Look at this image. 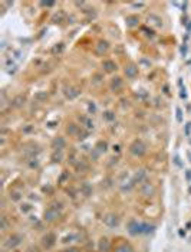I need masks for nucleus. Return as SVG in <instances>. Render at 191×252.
<instances>
[{
  "instance_id": "nucleus-5",
  "label": "nucleus",
  "mask_w": 191,
  "mask_h": 252,
  "mask_svg": "<svg viewBox=\"0 0 191 252\" xmlns=\"http://www.w3.org/2000/svg\"><path fill=\"white\" fill-rule=\"evenodd\" d=\"M53 243H55V236L53 235H48V236H45L43 238V245L46 248H50Z\"/></svg>"
},
{
  "instance_id": "nucleus-6",
  "label": "nucleus",
  "mask_w": 191,
  "mask_h": 252,
  "mask_svg": "<svg viewBox=\"0 0 191 252\" xmlns=\"http://www.w3.org/2000/svg\"><path fill=\"white\" fill-rule=\"evenodd\" d=\"M56 216H58V212H56L55 209H49L48 212L45 213V219H46V221H53Z\"/></svg>"
},
{
  "instance_id": "nucleus-1",
  "label": "nucleus",
  "mask_w": 191,
  "mask_h": 252,
  "mask_svg": "<svg viewBox=\"0 0 191 252\" xmlns=\"http://www.w3.org/2000/svg\"><path fill=\"white\" fill-rule=\"evenodd\" d=\"M155 229L154 225H148V223H139L137 221H131L128 225V232L131 235H138V234H150Z\"/></svg>"
},
{
  "instance_id": "nucleus-14",
  "label": "nucleus",
  "mask_w": 191,
  "mask_h": 252,
  "mask_svg": "<svg viewBox=\"0 0 191 252\" xmlns=\"http://www.w3.org/2000/svg\"><path fill=\"white\" fill-rule=\"evenodd\" d=\"M63 252H79V251L75 249V248H71V249H66V251H63Z\"/></svg>"
},
{
  "instance_id": "nucleus-13",
  "label": "nucleus",
  "mask_w": 191,
  "mask_h": 252,
  "mask_svg": "<svg viewBox=\"0 0 191 252\" xmlns=\"http://www.w3.org/2000/svg\"><path fill=\"white\" fill-rule=\"evenodd\" d=\"M2 229H3V230L6 229V219H5V217L2 219Z\"/></svg>"
},
{
  "instance_id": "nucleus-12",
  "label": "nucleus",
  "mask_w": 191,
  "mask_h": 252,
  "mask_svg": "<svg viewBox=\"0 0 191 252\" xmlns=\"http://www.w3.org/2000/svg\"><path fill=\"white\" fill-rule=\"evenodd\" d=\"M27 252H39V249H37L36 246H32V248H29V249H27Z\"/></svg>"
},
{
  "instance_id": "nucleus-11",
  "label": "nucleus",
  "mask_w": 191,
  "mask_h": 252,
  "mask_svg": "<svg viewBox=\"0 0 191 252\" xmlns=\"http://www.w3.org/2000/svg\"><path fill=\"white\" fill-rule=\"evenodd\" d=\"M118 87H121L119 78H116V81H114V82H112V88H118Z\"/></svg>"
},
{
  "instance_id": "nucleus-7",
  "label": "nucleus",
  "mask_w": 191,
  "mask_h": 252,
  "mask_svg": "<svg viewBox=\"0 0 191 252\" xmlns=\"http://www.w3.org/2000/svg\"><path fill=\"white\" fill-rule=\"evenodd\" d=\"M103 67H105V69H107V71H114V69H116V65L114 63V62H111V61L103 62Z\"/></svg>"
},
{
  "instance_id": "nucleus-3",
  "label": "nucleus",
  "mask_w": 191,
  "mask_h": 252,
  "mask_svg": "<svg viewBox=\"0 0 191 252\" xmlns=\"http://www.w3.org/2000/svg\"><path fill=\"white\" fill-rule=\"evenodd\" d=\"M20 241H22V238H20L19 235H13V236H10L9 241L6 242V246H7V248H14L16 245H19V243H20Z\"/></svg>"
},
{
  "instance_id": "nucleus-10",
  "label": "nucleus",
  "mask_w": 191,
  "mask_h": 252,
  "mask_svg": "<svg viewBox=\"0 0 191 252\" xmlns=\"http://www.w3.org/2000/svg\"><path fill=\"white\" fill-rule=\"evenodd\" d=\"M108 248H109V243H108V241H107V239H102V241H101V249L107 252Z\"/></svg>"
},
{
  "instance_id": "nucleus-9",
  "label": "nucleus",
  "mask_w": 191,
  "mask_h": 252,
  "mask_svg": "<svg viewBox=\"0 0 191 252\" xmlns=\"http://www.w3.org/2000/svg\"><path fill=\"white\" fill-rule=\"evenodd\" d=\"M125 74H127L128 76H134L135 74H137V69H135L134 67H129V68H127V69H125Z\"/></svg>"
},
{
  "instance_id": "nucleus-4",
  "label": "nucleus",
  "mask_w": 191,
  "mask_h": 252,
  "mask_svg": "<svg viewBox=\"0 0 191 252\" xmlns=\"http://www.w3.org/2000/svg\"><path fill=\"white\" fill-rule=\"evenodd\" d=\"M105 223H107L108 226H111V228H115V226H118V223H119V219H118L116 216L109 215V216L105 217Z\"/></svg>"
},
{
  "instance_id": "nucleus-8",
  "label": "nucleus",
  "mask_w": 191,
  "mask_h": 252,
  "mask_svg": "<svg viewBox=\"0 0 191 252\" xmlns=\"http://www.w3.org/2000/svg\"><path fill=\"white\" fill-rule=\"evenodd\" d=\"M116 252H134V251L129 245H121V246H118Z\"/></svg>"
},
{
  "instance_id": "nucleus-2",
  "label": "nucleus",
  "mask_w": 191,
  "mask_h": 252,
  "mask_svg": "<svg viewBox=\"0 0 191 252\" xmlns=\"http://www.w3.org/2000/svg\"><path fill=\"white\" fill-rule=\"evenodd\" d=\"M131 151H132L135 156H142V154H145L147 148H145V144L142 141H135L132 146H131Z\"/></svg>"
}]
</instances>
